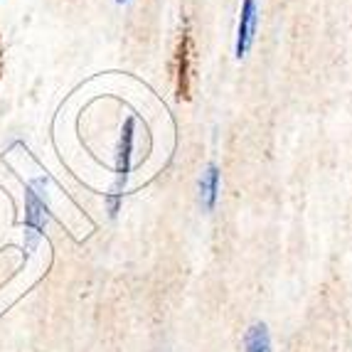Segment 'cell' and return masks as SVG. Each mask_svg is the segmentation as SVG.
Wrapping results in <instances>:
<instances>
[{"mask_svg": "<svg viewBox=\"0 0 352 352\" xmlns=\"http://www.w3.org/2000/svg\"><path fill=\"white\" fill-rule=\"evenodd\" d=\"M106 205H109V214H111V217H116L118 207H121V192L109 195V197H106Z\"/></svg>", "mask_w": 352, "mask_h": 352, "instance_id": "obj_7", "label": "cell"}, {"mask_svg": "<svg viewBox=\"0 0 352 352\" xmlns=\"http://www.w3.org/2000/svg\"><path fill=\"white\" fill-rule=\"evenodd\" d=\"M190 62H192V40L185 32L177 45V96L180 99H190Z\"/></svg>", "mask_w": 352, "mask_h": 352, "instance_id": "obj_4", "label": "cell"}, {"mask_svg": "<svg viewBox=\"0 0 352 352\" xmlns=\"http://www.w3.org/2000/svg\"><path fill=\"white\" fill-rule=\"evenodd\" d=\"M244 352H271V335L266 323H254L244 335Z\"/></svg>", "mask_w": 352, "mask_h": 352, "instance_id": "obj_6", "label": "cell"}, {"mask_svg": "<svg viewBox=\"0 0 352 352\" xmlns=\"http://www.w3.org/2000/svg\"><path fill=\"white\" fill-rule=\"evenodd\" d=\"M256 28H258V0H241L239 25H236V45H234L236 59H244L249 54V50L254 47Z\"/></svg>", "mask_w": 352, "mask_h": 352, "instance_id": "obj_2", "label": "cell"}, {"mask_svg": "<svg viewBox=\"0 0 352 352\" xmlns=\"http://www.w3.org/2000/svg\"><path fill=\"white\" fill-rule=\"evenodd\" d=\"M47 185V177H35L25 190V254L35 252L50 222Z\"/></svg>", "mask_w": 352, "mask_h": 352, "instance_id": "obj_1", "label": "cell"}, {"mask_svg": "<svg viewBox=\"0 0 352 352\" xmlns=\"http://www.w3.org/2000/svg\"><path fill=\"white\" fill-rule=\"evenodd\" d=\"M116 3H118V6H124V3H129V0H116Z\"/></svg>", "mask_w": 352, "mask_h": 352, "instance_id": "obj_8", "label": "cell"}, {"mask_svg": "<svg viewBox=\"0 0 352 352\" xmlns=\"http://www.w3.org/2000/svg\"><path fill=\"white\" fill-rule=\"evenodd\" d=\"M219 168L214 163H210L205 168L200 177V205L205 212H212L214 205H217V197H219Z\"/></svg>", "mask_w": 352, "mask_h": 352, "instance_id": "obj_5", "label": "cell"}, {"mask_svg": "<svg viewBox=\"0 0 352 352\" xmlns=\"http://www.w3.org/2000/svg\"><path fill=\"white\" fill-rule=\"evenodd\" d=\"M133 131H135V121L133 118H126L124 129H121V141H118V151H116V192L126 185L131 175V155H133Z\"/></svg>", "mask_w": 352, "mask_h": 352, "instance_id": "obj_3", "label": "cell"}]
</instances>
